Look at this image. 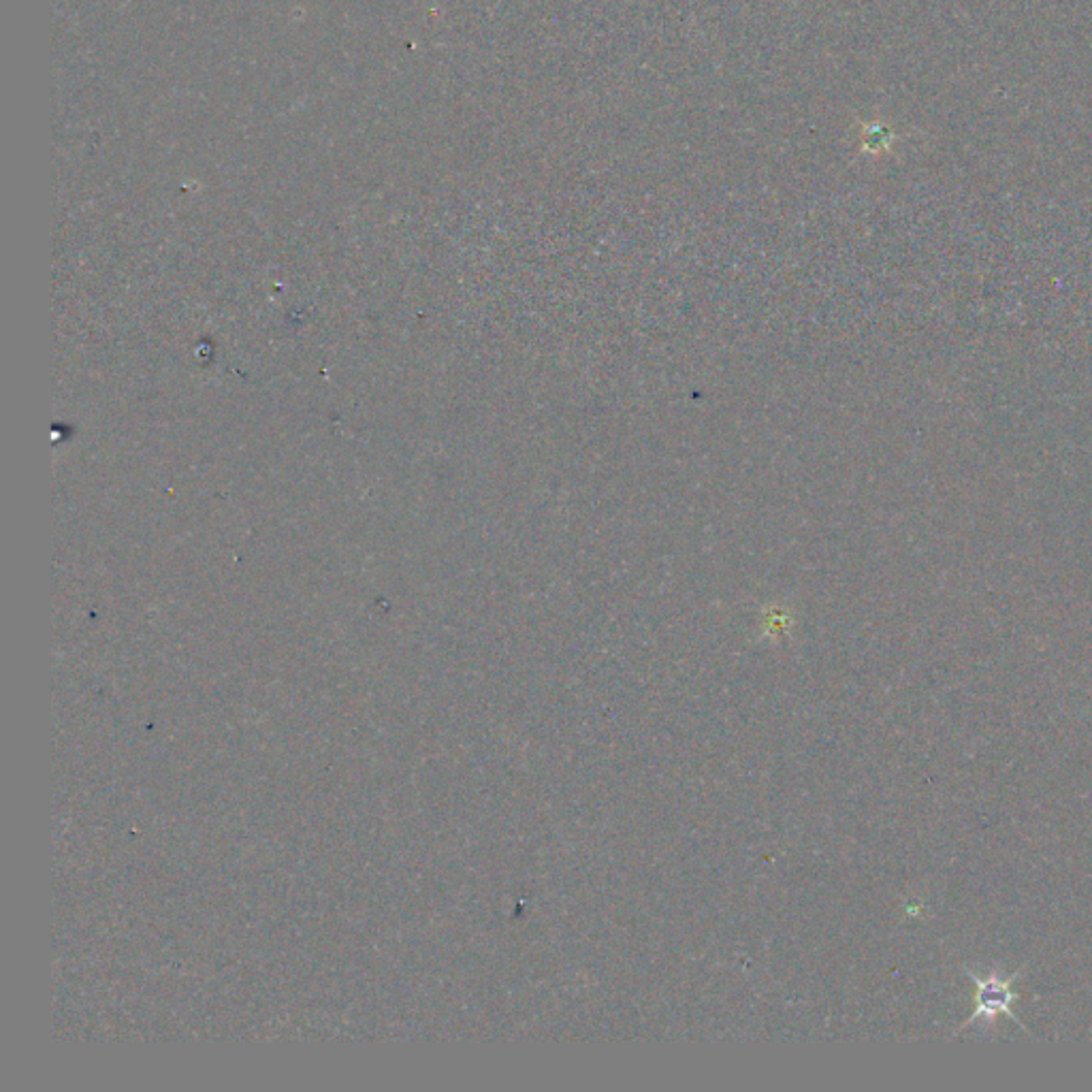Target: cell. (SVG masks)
Returning <instances> with one entry per match:
<instances>
[{"label": "cell", "mask_w": 1092, "mask_h": 1092, "mask_svg": "<svg viewBox=\"0 0 1092 1092\" xmlns=\"http://www.w3.org/2000/svg\"><path fill=\"white\" fill-rule=\"evenodd\" d=\"M1020 974H1022V968L1016 970V974H1011L1009 978H1001L998 974H990L988 978H980L978 974H974V970L966 968V976L974 980L978 990H976L974 1014L968 1016V1020L956 1033H960L962 1029L970 1027V1024H974V1020H980V1018H986V1020L994 1022V1018L998 1014H1005L1007 1018L1014 1020L1020 1029H1024V1024H1020V1020L1014 1016V1011H1011V1005H1014L1020 998V994L1014 992L1011 984L1018 980Z\"/></svg>", "instance_id": "cell-1"}]
</instances>
